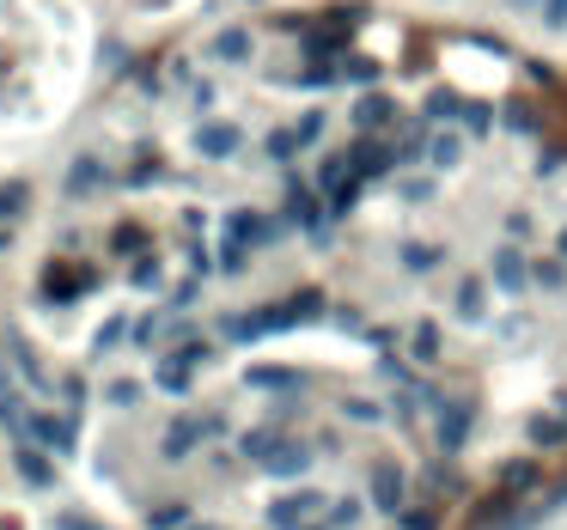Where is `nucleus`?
<instances>
[{"instance_id":"nucleus-1","label":"nucleus","mask_w":567,"mask_h":530,"mask_svg":"<svg viewBox=\"0 0 567 530\" xmlns=\"http://www.w3.org/2000/svg\"><path fill=\"white\" fill-rule=\"evenodd\" d=\"M201 360H208V342H184V347H177V354H165V360H159L153 385L165 390V397H184V390L196 385V378H189V372H196Z\"/></svg>"},{"instance_id":"nucleus-2","label":"nucleus","mask_w":567,"mask_h":530,"mask_svg":"<svg viewBox=\"0 0 567 530\" xmlns=\"http://www.w3.org/2000/svg\"><path fill=\"white\" fill-rule=\"evenodd\" d=\"M330 512V500L317 488H293V494H281L275 506H269V525L275 530H299V525H312V518H324Z\"/></svg>"},{"instance_id":"nucleus-3","label":"nucleus","mask_w":567,"mask_h":530,"mask_svg":"<svg viewBox=\"0 0 567 530\" xmlns=\"http://www.w3.org/2000/svg\"><path fill=\"white\" fill-rule=\"evenodd\" d=\"M19 439L25 445H37V451H74V427H67V415H50V409H31L25 415V427H19Z\"/></svg>"},{"instance_id":"nucleus-4","label":"nucleus","mask_w":567,"mask_h":530,"mask_svg":"<svg viewBox=\"0 0 567 530\" xmlns=\"http://www.w3.org/2000/svg\"><path fill=\"white\" fill-rule=\"evenodd\" d=\"M13 470H19V482H25L31 494L55 488V457H50V451H37V445H25V439L13 445Z\"/></svg>"},{"instance_id":"nucleus-5","label":"nucleus","mask_w":567,"mask_h":530,"mask_svg":"<svg viewBox=\"0 0 567 530\" xmlns=\"http://www.w3.org/2000/svg\"><path fill=\"white\" fill-rule=\"evenodd\" d=\"M263 470H269V476H281V482L305 476V470H312V445H305V439H287V433H281V445L263 457Z\"/></svg>"},{"instance_id":"nucleus-6","label":"nucleus","mask_w":567,"mask_h":530,"mask_svg":"<svg viewBox=\"0 0 567 530\" xmlns=\"http://www.w3.org/2000/svg\"><path fill=\"white\" fill-rule=\"evenodd\" d=\"M501 494H513L519 506L531 500V494H543V470L531 464V457H513V464H501V482H494Z\"/></svg>"},{"instance_id":"nucleus-7","label":"nucleus","mask_w":567,"mask_h":530,"mask_svg":"<svg viewBox=\"0 0 567 530\" xmlns=\"http://www.w3.org/2000/svg\"><path fill=\"white\" fill-rule=\"evenodd\" d=\"M367 500L372 506H379V512H403V470H396V464H379V470H372V482H367Z\"/></svg>"},{"instance_id":"nucleus-8","label":"nucleus","mask_w":567,"mask_h":530,"mask_svg":"<svg viewBox=\"0 0 567 530\" xmlns=\"http://www.w3.org/2000/svg\"><path fill=\"white\" fill-rule=\"evenodd\" d=\"M238 146H244V134H238L232 122H201V129H196V153H201V159H232Z\"/></svg>"},{"instance_id":"nucleus-9","label":"nucleus","mask_w":567,"mask_h":530,"mask_svg":"<svg viewBox=\"0 0 567 530\" xmlns=\"http://www.w3.org/2000/svg\"><path fill=\"white\" fill-rule=\"evenodd\" d=\"M348 159H355V177H360V184H372V177H384V172L396 165V146H384V141H360Z\"/></svg>"},{"instance_id":"nucleus-10","label":"nucleus","mask_w":567,"mask_h":530,"mask_svg":"<svg viewBox=\"0 0 567 530\" xmlns=\"http://www.w3.org/2000/svg\"><path fill=\"white\" fill-rule=\"evenodd\" d=\"M201 439H208V421H172L165 439H159V457H189Z\"/></svg>"},{"instance_id":"nucleus-11","label":"nucleus","mask_w":567,"mask_h":530,"mask_svg":"<svg viewBox=\"0 0 567 530\" xmlns=\"http://www.w3.org/2000/svg\"><path fill=\"white\" fill-rule=\"evenodd\" d=\"M494 287H501V292H525L531 287V263L513 251V244H506V251H494Z\"/></svg>"},{"instance_id":"nucleus-12","label":"nucleus","mask_w":567,"mask_h":530,"mask_svg":"<svg viewBox=\"0 0 567 530\" xmlns=\"http://www.w3.org/2000/svg\"><path fill=\"white\" fill-rule=\"evenodd\" d=\"M391 122H396V104H391L384 92H367V98L355 104V129H360V134H379V129H391Z\"/></svg>"},{"instance_id":"nucleus-13","label":"nucleus","mask_w":567,"mask_h":530,"mask_svg":"<svg viewBox=\"0 0 567 530\" xmlns=\"http://www.w3.org/2000/svg\"><path fill=\"white\" fill-rule=\"evenodd\" d=\"M525 433H531V445H543V451H549V445H567V415H561V409H543V415H531Z\"/></svg>"},{"instance_id":"nucleus-14","label":"nucleus","mask_w":567,"mask_h":530,"mask_svg":"<svg viewBox=\"0 0 567 530\" xmlns=\"http://www.w3.org/2000/svg\"><path fill=\"white\" fill-rule=\"evenodd\" d=\"M19 213H25V184H7V189H0V251L13 244V225H19Z\"/></svg>"},{"instance_id":"nucleus-15","label":"nucleus","mask_w":567,"mask_h":530,"mask_svg":"<svg viewBox=\"0 0 567 530\" xmlns=\"http://www.w3.org/2000/svg\"><path fill=\"white\" fill-rule=\"evenodd\" d=\"M464 439H470V409H458V402H451V409L439 415V445H446V451H458Z\"/></svg>"},{"instance_id":"nucleus-16","label":"nucleus","mask_w":567,"mask_h":530,"mask_svg":"<svg viewBox=\"0 0 567 530\" xmlns=\"http://www.w3.org/2000/svg\"><path fill=\"white\" fill-rule=\"evenodd\" d=\"M458 318H470V323L489 318V287H482V280H464L458 287Z\"/></svg>"},{"instance_id":"nucleus-17","label":"nucleus","mask_w":567,"mask_h":530,"mask_svg":"<svg viewBox=\"0 0 567 530\" xmlns=\"http://www.w3.org/2000/svg\"><path fill=\"white\" fill-rule=\"evenodd\" d=\"M98 184H105V165H98V159H74V165H67V189H74V196H92Z\"/></svg>"},{"instance_id":"nucleus-18","label":"nucleus","mask_w":567,"mask_h":530,"mask_svg":"<svg viewBox=\"0 0 567 530\" xmlns=\"http://www.w3.org/2000/svg\"><path fill=\"white\" fill-rule=\"evenodd\" d=\"M214 55H220V62H251V31H220V37H214Z\"/></svg>"},{"instance_id":"nucleus-19","label":"nucleus","mask_w":567,"mask_h":530,"mask_svg":"<svg viewBox=\"0 0 567 530\" xmlns=\"http://www.w3.org/2000/svg\"><path fill=\"white\" fill-rule=\"evenodd\" d=\"M251 385H257V390H299L305 378H299V372H287V366H257Z\"/></svg>"},{"instance_id":"nucleus-20","label":"nucleus","mask_w":567,"mask_h":530,"mask_svg":"<svg viewBox=\"0 0 567 530\" xmlns=\"http://www.w3.org/2000/svg\"><path fill=\"white\" fill-rule=\"evenodd\" d=\"M427 159H434L439 172H451V165L464 159V141H458V134H434V141H427Z\"/></svg>"},{"instance_id":"nucleus-21","label":"nucleus","mask_w":567,"mask_h":530,"mask_svg":"<svg viewBox=\"0 0 567 530\" xmlns=\"http://www.w3.org/2000/svg\"><path fill=\"white\" fill-rule=\"evenodd\" d=\"M427 494H434V500H451V494H464L458 470H451V464H434V470H427Z\"/></svg>"},{"instance_id":"nucleus-22","label":"nucleus","mask_w":567,"mask_h":530,"mask_svg":"<svg viewBox=\"0 0 567 530\" xmlns=\"http://www.w3.org/2000/svg\"><path fill=\"white\" fill-rule=\"evenodd\" d=\"M275 445H281V427H275V433H269V427H257V433L238 439V451H244V457H257V464H263V457H269Z\"/></svg>"},{"instance_id":"nucleus-23","label":"nucleus","mask_w":567,"mask_h":530,"mask_svg":"<svg viewBox=\"0 0 567 530\" xmlns=\"http://www.w3.org/2000/svg\"><path fill=\"white\" fill-rule=\"evenodd\" d=\"M439 263H446L439 244H410V251H403V268H415V275H427V268H439Z\"/></svg>"},{"instance_id":"nucleus-24","label":"nucleus","mask_w":567,"mask_h":530,"mask_svg":"<svg viewBox=\"0 0 567 530\" xmlns=\"http://www.w3.org/2000/svg\"><path fill=\"white\" fill-rule=\"evenodd\" d=\"M410 354L415 360H439V330H434V323H415V330H410Z\"/></svg>"},{"instance_id":"nucleus-25","label":"nucleus","mask_w":567,"mask_h":530,"mask_svg":"<svg viewBox=\"0 0 567 530\" xmlns=\"http://www.w3.org/2000/svg\"><path fill=\"white\" fill-rule=\"evenodd\" d=\"M427 117H434V122L464 117V98H458V92H434V98H427Z\"/></svg>"},{"instance_id":"nucleus-26","label":"nucleus","mask_w":567,"mask_h":530,"mask_svg":"<svg viewBox=\"0 0 567 530\" xmlns=\"http://www.w3.org/2000/svg\"><path fill=\"white\" fill-rule=\"evenodd\" d=\"M396 530H434V506H403V512H396Z\"/></svg>"},{"instance_id":"nucleus-27","label":"nucleus","mask_w":567,"mask_h":530,"mask_svg":"<svg viewBox=\"0 0 567 530\" xmlns=\"http://www.w3.org/2000/svg\"><path fill=\"white\" fill-rule=\"evenodd\" d=\"M324 518H330V530H355L360 525V500H336Z\"/></svg>"},{"instance_id":"nucleus-28","label":"nucleus","mask_w":567,"mask_h":530,"mask_svg":"<svg viewBox=\"0 0 567 530\" xmlns=\"http://www.w3.org/2000/svg\"><path fill=\"white\" fill-rule=\"evenodd\" d=\"M263 146H269V159H293V146H299V134H293V129H275Z\"/></svg>"},{"instance_id":"nucleus-29","label":"nucleus","mask_w":567,"mask_h":530,"mask_svg":"<svg viewBox=\"0 0 567 530\" xmlns=\"http://www.w3.org/2000/svg\"><path fill=\"white\" fill-rule=\"evenodd\" d=\"M129 280H134V287H159V256H134Z\"/></svg>"},{"instance_id":"nucleus-30","label":"nucleus","mask_w":567,"mask_h":530,"mask_svg":"<svg viewBox=\"0 0 567 530\" xmlns=\"http://www.w3.org/2000/svg\"><path fill=\"white\" fill-rule=\"evenodd\" d=\"M489 122H494L489 104H464V129H470V134H489Z\"/></svg>"},{"instance_id":"nucleus-31","label":"nucleus","mask_w":567,"mask_h":530,"mask_svg":"<svg viewBox=\"0 0 567 530\" xmlns=\"http://www.w3.org/2000/svg\"><path fill=\"white\" fill-rule=\"evenodd\" d=\"M184 525H189L184 506H159V512H153V530H184Z\"/></svg>"},{"instance_id":"nucleus-32","label":"nucleus","mask_w":567,"mask_h":530,"mask_svg":"<svg viewBox=\"0 0 567 530\" xmlns=\"http://www.w3.org/2000/svg\"><path fill=\"white\" fill-rule=\"evenodd\" d=\"M74 292H79V287H74V275L55 263V268H50V299H74Z\"/></svg>"},{"instance_id":"nucleus-33","label":"nucleus","mask_w":567,"mask_h":530,"mask_svg":"<svg viewBox=\"0 0 567 530\" xmlns=\"http://www.w3.org/2000/svg\"><path fill=\"white\" fill-rule=\"evenodd\" d=\"M531 280L555 292V287H561V280H567V268H561V263H537V268H531Z\"/></svg>"},{"instance_id":"nucleus-34","label":"nucleus","mask_w":567,"mask_h":530,"mask_svg":"<svg viewBox=\"0 0 567 530\" xmlns=\"http://www.w3.org/2000/svg\"><path fill=\"white\" fill-rule=\"evenodd\" d=\"M220 268H232V275L244 268V244H238V239H226V244H220Z\"/></svg>"},{"instance_id":"nucleus-35","label":"nucleus","mask_w":567,"mask_h":530,"mask_svg":"<svg viewBox=\"0 0 567 530\" xmlns=\"http://www.w3.org/2000/svg\"><path fill=\"white\" fill-rule=\"evenodd\" d=\"M506 129H525V134H537V110H506Z\"/></svg>"},{"instance_id":"nucleus-36","label":"nucleus","mask_w":567,"mask_h":530,"mask_svg":"<svg viewBox=\"0 0 567 530\" xmlns=\"http://www.w3.org/2000/svg\"><path fill=\"white\" fill-rule=\"evenodd\" d=\"M348 415H355V421H384V409H379V402H367V397L348 402Z\"/></svg>"},{"instance_id":"nucleus-37","label":"nucleus","mask_w":567,"mask_h":530,"mask_svg":"<svg viewBox=\"0 0 567 530\" xmlns=\"http://www.w3.org/2000/svg\"><path fill=\"white\" fill-rule=\"evenodd\" d=\"M293 134H299V146H312L317 134H324V117H317V110H312V117H305V122H299V129H293Z\"/></svg>"},{"instance_id":"nucleus-38","label":"nucleus","mask_w":567,"mask_h":530,"mask_svg":"<svg viewBox=\"0 0 567 530\" xmlns=\"http://www.w3.org/2000/svg\"><path fill=\"white\" fill-rule=\"evenodd\" d=\"M110 402H117V409H134V402H141V390H134V385H110Z\"/></svg>"},{"instance_id":"nucleus-39","label":"nucleus","mask_w":567,"mask_h":530,"mask_svg":"<svg viewBox=\"0 0 567 530\" xmlns=\"http://www.w3.org/2000/svg\"><path fill=\"white\" fill-rule=\"evenodd\" d=\"M403 196H410V201H427V196H434V177H415V184H403Z\"/></svg>"},{"instance_id":"nucleus-40","label":"nucleus","mask_w":567,"mask_h":530,"mask_svg":"<svg viewBox=\"0 0 567 530\" xmlns=\"http://www.w3.org/2000/svg\"><path fill=\"white\" fill-rule=\"evenodd\" d=\"M543 19H549L555 31H567V0H549V7H543Z\"/></svg>"},{"instance_id":"nucleus-41","label":"nucleus","mask_w":567,"mask_h":530,"mask_svg":"<svg viewBox=\"0 0 567 530\" xmlns=\"http://www.w3.org/2000/svg\"><path fill=\"white\" fill-rule=\"evenodd\" d=\"M62 530H105V525H98V518H79V512H67V518H62Z\"/></svg>"},{"instance_id":"nucleus-42","label":"nucleus","mask_w":567,"mask_h":530,"mask_svg":"<svg viewBox=\"0 0 567 530\" xmlns=\"http://www.w3.org/2000/svg\"><path fill=\"white\" fill-rule=\"evenodd\" d=\"M184 530H214V525H201V518H189V525Z\"/></svg>"},{"instance_id":"nucleus-43","label":"nucleus","mask_w":567,"mask_h":530,"mask_svg":"<svg viewBox=\"0 0 567 530\" xmlns=\"http://www.w3.org/2000/svg\"><path fill=\"white\" fill-rule=\"evenodd\" d=\"M555 251H561V263H567V232H561V244H555Z\"/></svg>"},{"instance_id":"nucleus-44","label":"nucleus","mask_w":567,"mask_h":530,"mask_svg":"<svg viewBox=\"0 0 567 530\" xmlns=\"http://www.w3.org/2000/svg\"><path fill=\"white\" fill-rule=\"evenodd\" d=\"M561 415H567V397H561Z\"/></svg>"}]
</instances>
